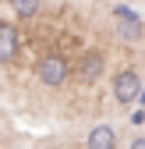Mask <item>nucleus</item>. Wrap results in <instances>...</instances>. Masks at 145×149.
I'll use <instances>...</instances> for the list:
<instances>
[{
    "instance_id": "obj_7",
    "label": "nucleus",
    "mask_w": 145,
    "mask_h": 149,
    "mask_svg": "<svg viewBox=\"0 0 145 149\" xmlns=\"http://www.w3.org/2000/svg\"><path fill=\"white\" fill-rule=\"evenodd\" d=\"M11 7L21 14V18H32L35 11H39V0H11Z\"/></svg>"
},
{
    "instance_id": "obj_2",
    "label": "nucleus",
    "mask_w": 145,
    "mask_h": 149,
    "mask_svg": "<svg viewBox=\"0 0 145 149\" xmlns=\"http://www.w3.org/2000/svg\"><path fill=\"white\" fill-rule=\"evenodd\" d=\"M103 71H106V53H103V50H85L81 57H78V64H75L78 82H85V85L99 82V78H103Z\"/></svg>"
},
{
    "instance_id": "obj_4",
    "label": "nucleus",
    "mask_w": 145,
    "mask_h": 149,
    "mask_svg": "<svg viewBox=\"0 0 145 149\" xmlns=\"http://www.w3.org/2000/svg\"><path fill=\"white\" fill-rule=\"evenodd\" d=\"M18 46H21V36L11 22H0V64H11L18 57Z\"/></svg>"
},
{
    "instance_id": "obj_1",
    "label": "nucleus",
    "mask_w": 145,
    "mask_h": 149,
    "mask_svg": "<svg viewBox=\"0 0 145 149\" xmlns=\"http://www.w3.org/2000/svg\"><path fill=\"white\" fill-rule=\"evenodd\" d=\"M67 74H71V64L64 57H57V53H50V57H43L39 64H35V78H39L43 85H64L67 82Z\"/></svg>"
},
{
    "instance_id": "obj_5",
    "label": "nucleus",
    "mask_w": 145,
    "mask_h": 149,
    "mask_svg": "<svg viewBox=\"0 0 145 149\" xmlns=\"http://www.w3.org/2000/svg\"><path fill=\"white\" fill-rule=\"evenodd\" d=\"M88 146L92 149H110V146H117V132L110 124H96L92 132H88Z\"/></svg>"
},
{
    "instance_id": "obj_6",
    "label": "nucleus",
    "mask_w": 145,
    "mask_h": 149,
    "mask_svg": "<svg viewBox=\"0 0 145 149\" xmlns=\"http://www.w3.org/2000/svg\"><path fill=\"white\" fill-rule=\"evenodd\" d=\"M117 18H120V29H117V32H120V39H138V36H142V25L131 18V11H124V7H120Z\"/></svg>"
},
{
    "instance_id": "obj_3",
    "label": "nucleus",
    "mask_w": 145,
    "mask_h": 149,
    "mask_svg": "<svg viewBox=\"0 0 145 149\" xmlns=\"http://www.w3.org/2000/svg\"><path fill=\"white\" fill-rule=\"evenodd\" d=\"M138 92H142V78H138V71L124 68V71L117 74V78H113V100L128 107V103H131V100L138 96Z\"/></svg>"
}]
</instances>
